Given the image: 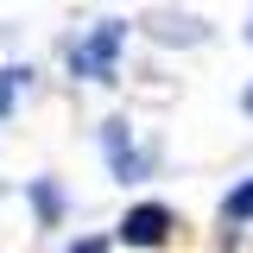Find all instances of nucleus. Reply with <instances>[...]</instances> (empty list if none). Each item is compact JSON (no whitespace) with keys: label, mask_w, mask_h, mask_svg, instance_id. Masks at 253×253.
Here are the masks:
<instances>
[{"label":"nucleus","mask_w":253,"mask_h":253,"mask_svg":"<svg viewBox=\"0 0 253 253\" xmlns=\"http://www.w3.org/2000/svg\"><path fill=\"white\" fill-rule=\"evenodd\" d=\"M126 38H133L126 19H95L83 38L63 44L70 76H83V83H121V51H126Z\"/></svg>","instance_id":"nucleus-1"},{"label":"nucleus","mask_w":253,"mask_h":253,"mask_svg":"<svg viewBox=\"0 0 253 253\" xmlns=\"http://www.w3.org/2000/svg\"><path fill=\"white\" fill-rule=\"evenodd\" d=\"M171 234H177V209L171 203H133L114 221V247H133V253H158Z\"/></svg>","instance_id":"nucleus-2"},{"label":"nucleus","mask_w":253,"mask_h":253,"mask_svg":"<svg viewBox=\"0 0 253 253\" xmlns=\"http://www.w3.org/2000/svg\"><path fill=\"white\" fill-rule=\"evenodd\" d=\"M95 139H101V158H108V177H114V184H146V177H152V152L133 139V126H126L121 114L101 121Z\"/></svg>","instance_id":"nucleus-3"},{"label":"nucleus","mask_w":253,"mask_h":253,"mask_svg":"<svg viewBox=\"0 0 253 253\" xmlns=\"http://www.w3.org/2000/svg\"><path fill=\"white\" fill-rule=\"evenodd\" d=\"M26 209L38 228H63V215H70V190L57 184V177H26Z\"/></svg>","instance_id":"nucleus-4"},{"label":"nucleus","mask_w":253,"mask_h":253,"mask_svg":"<svg viewBox=\"0 0 253 253\" xmlns=\"http://www.w3.org/2000/svg\"><path fill=\"white\" fill-rule=\"evenodd\" d=\"M152 38H165V44H203L209 26L190 19V13H158V19H152Z\"/></svg>","instance_id":"nucleus-5"},{"label":"nucleus","mask_w":253,"mask_h":253,"mask_svg":"<svg viewBox=\"0 0 253 253\" xmlns=\"http://www.w3.org/2000/svg\"><path fill=\"white\" fill-rule=\"evenodd\" d=\"M215 215H221V228H253V171H247L234 190H228V196H221Z\"/></svg>","instance_id":"nucleus-6"},{"label":"nucleus","mask_w":253,"mask_h":253,"mask_svg":"<svg viewBox=\"0 0 253 253\" xmlns=\"http://www.w3.org/2000/svg\"><path fill=\"white\" fill-rule=\"evenodd\" d=\"M32 76H38L32 63H0V121H6V114L19 108V95L32 89Z\"/></svg>","instance_id":"nucleus-7"},{"label":"nucleus","mask_w":253,"mask_h":253,"mask_svg":"<svg viewBox=\"0 0 253 253\" xmlns=\"http://www.w3.org/2000/svg\"><path fill=\"white\" fill-rule=\"evenodd\" d=\"M63 253H114V234H76Z\"/></svg>","instance_id":"nucleus-8"},{"label":"nucleus","mask_w":253,"mask_h":253,"mask_svg":"<svg viewBox=\"0 0 253 253\" xmlns=\"http://www.w3.org/2000/svg\"><path fill=\"white\" fill-rule=\"evenodd\" d=\"M241 114H247V121H253V83H247V89H241Z\"/></svg>","instance_id":"nucleus-9"},{"label":"nucleus","mask_w":253,"mask_h":253,"mask_svg":"<svg viewBox=\"0 0 253 253\" xmlns=\"http://www.w3.org/2000/svg\"><path fill=\"white\" fill-rule=\"evenodd\" d=\"M247 38H253V13H247Z\"/></svg>","instance_id":"nucleus-10"}]
</instances>
